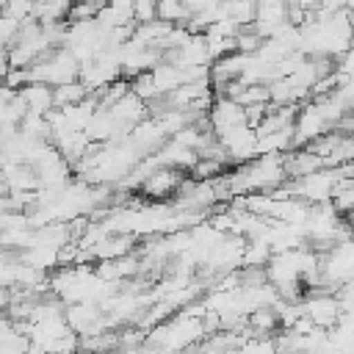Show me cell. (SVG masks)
Here are the masks:
<instances>
[{"label":"cell","instance_id":"1","mask_svg":"<svg viewBox=\"0 0 354 354\" xmlns=\"http://www.w3.org/2000/svg\"><path fill=\"white\" fill-rule=\"evenodd\" d=\"M30 83H47V86H64V83H75L80 77V61L66 50H50L44 58H39L33 66H28Z\"/></svg>","mask_w":354,"mask_h":354},{"label":"cell","instance_id":"2","mask_svg":"<svg viewBox=\"0 0 354 354\" xmlns=\"http://www.w3.org/2000/svg\"><path fill=\"white\" fill-rule=\"evenodd\" d=\"M216 141L227 149V158L235 160L238 166H243V163H249V160L257 158V130H252L246 124L218 133Z\"/></svg>","mask_w":354,"mask_h":354},{"label":"cell","instance_id":"3","mask_svg":"<svg viewBox=\"0 0 354 354\" xmlns=\"http://www.w3.org/2000/svg\"><path fill=\"white\" fill-rule=\"evenodd\" d=\"M301 304H304V315L318 329H332L340 321V315H343L337 293H304Z\"/></svg>","mask_w":354,"mask_h":354},{"label":"cell","instance_id":"4","mask_svg":"<svg viewBox=\"0 0 354 354\" xmlns=\"http://www.w3.org/2000/svg\"><path fill=\"white\" fill-rule=\"evenodd\" d=\"M185 183V171L171 169V166H158L144 183H141V194L147 199H169L180 191V185Z\"/></svg>","mask_w":354,"mask_h":354},{"label":"cell","instance_id":"5","mask_svg":"<svg viewBox=\"0 0 354 354\" xmlns=\"http://www.w3.org/2000/svg\"><path fill=\"white\" fill-rule=\"evenodd\" d=\"M210 124H213V133H224V130H232V127H241L246 124V113H243V105H238L235 100L230 97H216L210 113H207Z\"/></svg>","mask_w":354,"mask_h":354},{"label":"cell","instance_id":"6","mask_svg":"<svg viewBox=\"0 0 354 354\" xmlns=\"http://www.w3.org/2000/svg\"><path fill=\"white\" fill-rule=\"evenodd\" d=\"M321 169H326V163L315 152H310L307 147L285 152V174H288V180H299V177H307V174L321 171Z\"/></svg>","mask_w":354,"mask_h":354},{"label":"cell","instance_id":"7","mask_svg":"<svg viewBox=\"0 0 354 354\" xmlns=\"http://www.w3.org/2000/svg\"><path fill=\"white\" fill-rule=\"evenodd\" d=\"M17 94H19V100L25 102L28 113H41V116H47V113L55 108L53 86H47V83H28V86H22Z\"/></svg>","mask_w":354,"mask_h":354},{"label":"cell","instance_id":"8","mask_svg":"<svg viewBox=\"0 0 354 354\" xmlns=\"http://www.w3.org/2000/svg\"><path fill=\"white\" fill-rule=\"evenodd\" d=\"M149 75H152V83H155L158 97H166V94H171L174 88H180L183 83H188L185 69H180V66H174V64H166V61H160Z\"/></svg>","mask_w":354,"mask_h":354},{"label":"cell","instance_id":"9","mask_svg":"<svg viewBox=\"0 0 354 354\" xmlns=\"http://www.w3.org/2000/svg\"><path fill=\"white\" fill-rule=\"evenodd\" d=\"M19 260L25 266L47 274V271L58 268V249H53V246H28V249L19 252Z\"/></svg>","mask_w":354,"mask_h":354},{"label":"cell","instance_id":"10","mask_svg":"<svg viewBox=\"0 0 354 354\" xmlns=\"http://www.w3.org/2000/svg\"><path fill=\"white\" fill-rule=\"evenodd\" d=\"M191 8L183 3V0H158V19L160 22H169V25H185L191 19Z\"/></svg>","mask_w":354,"mask_h":354},{"label":"cell","instance_id":"11","mask_svg":"<svg viewBox=\"0 0 354 354\" xmlns=\"http://www.w3.org/2000/svg\"><path fill=\"white\" fill-rule=\"evenodd\" d=\"M53 97H55V108H69V105H77L88 97V88L75 80V83H64V86H55L53 88Z\"/></svg>","mask_w":354,"mask_h":354},{"label":"cell","instance_id":"12","mask_svg":"<svg viewBox=\"0 0 354 354\" xmlns=\"http://www.w3.org/2000/svg\"><path fill=\"white\" fill-rule=\"evenodd\" d=\"M271 246L266 241H246V249H243V268H266L268 260H271Z\"/></svg>","mask_w":354,"mask_h":354},{"label":"cell","instance_id":"13","mask_svg":"<svg viewBox=\"0 0 354 354\" xmlns=\"http://www.w3.org/2000/svg\"><path fill=\"white\" fill-rule=\"evenodd\" d=\"M188 171H191V180H218L221 174H227V163L210 160V158H196V163Z\"/></svg>","mask_w":354,"mask_h":354},{"label":"cell","instance_id":"14","mask_svg":"<svg viewBox=\"0 0 354 354\" xmlns=\"http://www.w3.org/2000/svg\"><path fill=\"white\" fill-rule=\"evenodd\" d=\"M33 6H36V0H8L6 8H3V17L14 19L17 25H22V22L33 19Z\"/></svg>","mask_w":354,"mask_h":354},{"label":"cell","instance_id":"15","mask_svg":"<svg viewBox=\"0 0 354 354\" xmlns=\"http://www.w3.org/2000/svg\"><path fill=\"white\" fill-rule=\"evenodd\" d=\"M133 19L136 25H147L158 19V0H136L133 3Z\"/></svg>","mask_w":354,"mask_h":354},{"label":"cell","instance_id":"16","mask_svg":"<svg viewBox=\"0 0 354 354\" xmlns=\"http://www.w3.org/2000/svg\"><path fill=\"white\" fill-rule=\"evenodd\" d=\"M8 69H11V64H8V53L3 50V53H0V86H3L6 75H8Z\"/></svg>","mask_w":354,"mask_h":354},{"label":"cell","instance_id":"17","mask_svg":"<svg viewBox=\"0 0 354 354\" xmlns=\"http://www.w3.org/2000/svg\"><path fill=\"white\" fill-rule=\"evenodd\" d=\"M346 218H348V224H351V230H354V210H351V213H346Z\"/></svg>","mask_w":354,"mask_h":354}]
</instances>
